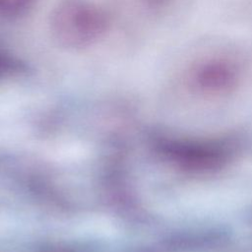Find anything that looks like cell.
<instances>
[{
	"mask_svg": "<svg viewBox=\"0 0 252 252\" xmlns=\"http://www.w3.org/2000/svg\"><path fill=\"white\" fill-rule=\"evenodd\" d=\"M49 27L59 45L79 50L95 44L105 35L109 17L93 0H60L52 9Z\"/></svg>",
	"mask_w": 252,
	"mask_h": 252,
	"instance_id": "obj_1",
	"label": "cell"
},
{
	"mask_svg": "<svg viewBox=\"0 0 252 252\" xmlns=\"http://www.w3.org/2000/svg\"><path fill=\"white\" fill-rule=\"evenodd\" d=\"M26 65L11 53L0 49V77L20 73Z\"/></svg>",
	"mask_w": 252,
	"mask_h": 252,
	"instance_id": "obj_3",
	"label": "cell"
},
{
	"mask_svg": "<svg viewBox=\"0 0 252 252\" xmlns=\"http://www.w3.org/2000/svg\"><path fill=\"white\" fill-rule=\"evenodd\" d=\"M36 0H0V17L5 20H18L28 15Z\"/></svg>",
	"mask_w": 252,
	"mask_h": 252,
	"instance_id": "obj_2",
	"label": "cell"
}]
</instances>
